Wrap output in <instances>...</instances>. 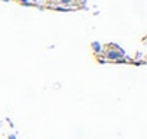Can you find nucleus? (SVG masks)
I'll list each match as a JSON object with an SVG mask.
<instances>
[{
  "mask_svg": "<svg viewBox=\"0 0 147 139\" xmlns=\"http://www.w3.org/2000/svg\"><path fill=\"white\" fill-rule=\"evenodd\" d=\"M105 57L108 60H114V62H121V59L124 57V50L121 47H118L117 45H108L105 47L104 52Z\"/></svg>",
  "mask_w": 147,
  "mask_h": 139,
  "instance_id": "1",
  "label": "nucleus"
},
{
  "mask_svg": "<svg viewBox=\"0 0 147 139\" xmlns=\"http://www.w3.org/2000/svg\"><path fill=\"white\" fill-rule=\"evenodd\" d=\"M92 50L95 52V53H100L101 50H102V46H101V43H98V42H92Z\"/></svg>",
  "mask_w": 147,
  "mask_h": 139,
  "instance_id": "2",
  "label": "nucleus"
},
{
  "mask_svg": "<svg viewBox=\"0 0 147 139\" xmlns=\"http://www.w3.org/2000/svg\"><path fill=\"white\" fill-rule=\"evenodd\" d=\"M58 3H61V5H63L65 7H69L74 2H75V0H56Z\"/></svg>",
  "mask_w": 147,
  "mask_h": 139,
  "instance_id": "3",
  "label": "nucleus"
},
{
  "mask_svg": "<svg viewBox=\"0 0 147 139\" xmlns=\"http://www.w3.org/2000/svg\"><path fill=\"white\" fill-rule=\"evenodd\" d=\"M55 10H58V12H66V10H72V9L71 7H65V6H56Z\"/></svg>",
  "mask_w": 147,
  "mask_h": 139,
  "instance_id": "4",
  "label": "nucleus"
},
{
  "mask_svg": "<svg viewBox=\"0 0 147 139\" xmlns=\"http://www.w3.org/2000/svg\"><path fill=\"white\" fill-rule=\"evenodd\" d=\"M19 3H22L23 6H33V3H30L29 0H18Z\"/></svg>",
  "mask_w": 147,
  "mask_h": 139,
  "instance_id": "5",
  "label": "nucleus"
},
{
  "mask_svg": "<svg viewBox=\"0 0 147 139\" xmlns=\"http://www.w3.org/2000/svg\"><path fill=\"white\" fill-rule=\"evenodd\" d=\"M9 139H16V136H13V135H10V136H9Z\"/></svg>",
  "mask_w": 147,
  "mask_h": 139,
  "instance_id": "6",
  "label": "nucleus"
},
{
  "mask_svg": "<svg viewBox=\"0 0 147 139\" xmlns=\"http://www.w3.org/2000/svg\"><path fill=\"white\" fill-rule=\"evenodd\" d=\"M3 2H10V0H3Z\"/></svg>",
  "mask_w": 147,
  "mask_h": 139,
  "instance_id": "7",
  "label": "nucleus"
}]
</instances>
